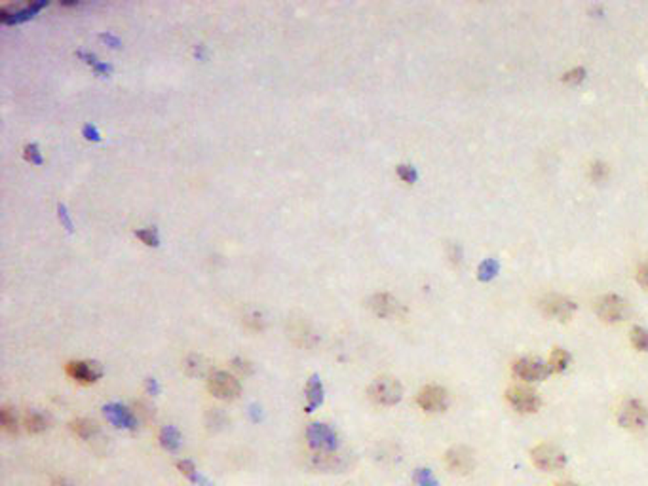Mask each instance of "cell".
Instances as JSON below:
<instances>
[{
  "label": "cell",
  "mask_w": 648,
  "mask_h": 486,
  "mask_svg": "<svg viewBox=\"0 0 648 486\" xmlns=\"http://www.w3.org/2000/svg\"><path fill=\"white\" fill-rule=\"evenodd\" d=\"M350 466L348 458L341 452H312L308 454V468L322 473H343Z\"/></svg>",
  "instance_id": "cell-6"
},
{
  "label": "cell",
  "mask_w": 648,
  "mask_h": 486,
  "mask_svg": "<svg viewBox=\"0 0 648 486\" xmlns=\"http://www.w3.org/2000/svg\"><path fill=\"white\" fill-rule=\"evenodd\" d=\"M25 152H27V158H29V160H32V162H37V163L40 162V156H38V150L35 144H32V147H27Z\"/></svg>",
  "instance_id": "cell-35"
},
{
  "label": "cell",
  "mask_w": 648,
  "mask_h": 486,
  "mask_svg": "<svg viewBox=\"0 0 648 486\" xmlns=\"http://www.w3.org/2000/svg\"><path fill=\"white\" fill-rule=\"evenodd\" d=\"M532 463L542 471H557V469L565 468L567 463V456L561 449H557L554 444H538L532 452H530Z\"/></svg>",
  "instance_id": "cell-5"
},
{
  "label": "cell",
  "mask_w": 648,
  "mask_h": 486,
  "mask_svg": "<svg viewBox=\"0 0 648 486\" xmlns=\"http://www.w3.org/2000/svg\"><path fill=\"white\" fill-rule=\"evenodd\" d=\"M631 344L639 351H648V330L642 329V327H635L631 330Z\"/></svg>",
  "instance_id": "cell-25"
},
{
  "label": "cell",
  "mask_w": 648,
  "mask_h": 486,
  "mask_svg": "<svg viewBox=\"0 0 648 486\" xmlns=\"http://www.w3.org/2000/svg\"><path fill=\"white\" fill-rule=\"evenodd\" d=\"M0 424H2V430L10 433V435H16L19 431V420L16 416V411H12L10 406H2V411H0Z\"/></svg>",
  "instance_id": "cell-23"
},
{
  "label": "cell",
  "mask_w": 648,
  "mask_h": 486,
  "mask_svg": "<svg viewBox=\"0 0 648 486\" xmlns=\"http://www.w3.org/2000/svg\"><path fill=\"white\" fill-rule=\"evenodd\" d=\"M584 76H586V70L582 69V67H576V69H573L570 73H567V75L563 76V80L570 82V84H576V82L584 80Z\"/></svg>",
  "instance_id": "cell-32"
},
{
  "label": "cell",
  "mask_w": 648,
  "mask_h": 486,
  "mask_svg": "<svg viewBox=\"0 0 648 486\" xmlns=\"http://www.w3.org/2000/svg\"><path fill=\"white\" fill-rule=\"evenodd\" d=\"M418 406L426 412H441L447 409L449 403V395L441 386H426L422 387L417 395Z\"/></svg>",
  "instance_id": "cell-7"
},
{
  "label": "cell",
  "mask_w": 648,
  "mask_h": 486,
  "mask_svg": "<svg viewBox=\"0 0 648 486\" xmlns=\"http://www.w3.org/2000/svg\"><path fill=\"white\" fill-rule=\"evenodd\" d=\"M540 306H542L546 316L559 319V321H567L574 313V310H576V304H574L573 300L565 299L561 294H548V297L540 302Z\"/></svg>",
  "instance_id": "cell-12"
},
{
  "label": "cell",
  "mask_w": 648,
  "mask_h": 486,
  "mask_svg": "<svg viewBox=\"0 0 648 486\" xmlns=\"http://www.w3.org/2000/svg\"><path fill=\"white\" fill-rule=\"evenodd\" d=\"M589 173H592L593 181H603L606 177V173H609V168H606V163L595 162L592 168H589Z\"/></svg>",
  "instance_id": "cell-29"
},
{
  "label": "cell",
  "mask_w": 648,
  "mask_h": 486,
  "mask_svg": "<svg viewBox=\"0 0 648 486\" xmlns=\"http://www.w3.org/2000/svg\"><path fill=\"white\" fill-rule=\"evenodd\" d=\"M234 368H238V370H240V373H243V374H251V370H253V368H251V365H250V361H245V359H234Z\"/></svg>",
  "instance_id": "cell-34"
},
{
  "label": "cell",
  "mask_w": 648,
  "mask_h": 486,
  "mask_svg": "<svg viewBox=\"0 0 648 486\" xmlns=\"http://www.w3.org/2000/svg\"><path fill=\"white\" fill-rule=\"evenodd\" d=\"M158 441H160L164 450L175 452V450L179 449V444H181V433H179V430L175 425H164L160 433H158Z\"/></svg>",
  "instance_id": "cell-21"
},
{
  "label": "cell",
  "mask_w": 648,
  "mask_h": 486,
  "mask_svg": "<svg viewBox=\"0 0 648 486\" xmlns=\"http://www.w3.org/2000/svg\"><path fill=\"white\" fill-rule=\"evenodd\" d=\"M306 441L312 452H337L338 435L331 425L314 422L306 428Z\"/></svg>",
  "instance_id": "cell-2"
},
{
  "label": "cell",
  "mask_w": 648,
  "mask_h": 486,
  "mask_svg": "<svg viewBox=\"0 0 648 486\" xmlns=\"http://www.w3.org/2000/svg\"><path fill=\"white\" fill-rule=\"evenodd\" d=\"M412 482H415V486H437L436 477L432 475L430 469L424 468L415 471V475H412Z\"/></svg>",
  "instance_id": "cell-26"
},
{
  "label": "cell",
  "mask_w": 648,
  "mask_h": 486,
  "mask_svg": "<svg viewBox=\"0 0 648 486\" xmlns=\"http://www.w3.org/2000/svg\"><path fill=\"white\" fill-rule=\"evenodd\" d=\"M207 390L217 399L234 401L242 392V384L236 376L226 370H213L207 378Z\"/></svg>",
  "instance_id": "cell-3"
},
{
  "label": "cell",
  "mask_w": 648,
  "mask_h": 486,
  "mask_svg": "<svg viewBox=\"0 0 648 486\" xmlns=\"http://www.w3.org/2000/svg\"><path fill=\"white\" fill-rule=\"evenodd\" d=\"M243 323L247 325V327H250V329H253V330H261L262 327H264V321H262L261 313H257V312H253L251 316H245V319H243Z\"/></svg>",
  "instance_id": "cell-30"
},
{
  "label": "cell",
  "mask_w": 648,
  "mask_h": 486,
  "mask_svg": "<svg viewBox=\"0 0 648 486\" xmlns=\"http://www.w3.org/2000/svg\"><path fill=\"white\" fill-rule=\"evenodd\" d=\"M555 486H578L576 482H557Z\"/></svg>",
  "instance_id": "cell-37"
},
{
  "label": "cell",
  "mask_w": 648,
  "mask_h": 486,
  "mask_svg": "<svg viewBox=\"0 0 648 486\" xmlns=\"http://www.w3.org/2000/svg\"><path fill=\"white\" fill-rule=\"evenodd\" d=\"M54 486H75V485H73L71 480L65 479V477H57V479L54 480Z\"/></svg>",
  "instance_id": "cell-36"
},
{
  "label": "cell",
  "mask_w": 648,
  "mask_h": 486,
  "mask_svg": "<svg viewBox=\"0 0 648 486\" xmlns=\"http://www.w3.org/2000/svg\"><path fill=\"white\" fill-rule=\"evenodd\" d=\"M65 370H67V374L73 380L80 382V384H94V382L99 380L101 374H103L99 365L92 361H69Z\"/></svg>",
  "instance_id": "cell-14"
},
{
  "label": "cell",
  "mask_w": 648,
  "mask_h": 486,
  "mask_svg": "<svg viewBox=\"0 0 648 486\" xmlns=\"http://www.w3.org/2000/svg\"><path fill=\"white\" fill-rule=\"evenodd\" d=\"M177 469H179V473H181L183 477H187L188 480H192V482H198L200 480L198 471H196V468H194V463L190 460L177 461Z\"/></svg>",
  "instance_id": "cell-27"
},
{
  "label": "cell",
  "mask_w": 648,
  "mask_h": 486,
  "mask_svg": "<svg viewBox=\"0 0 648 486\" xmlns=\"http://www.w3.org/2000/svg\"><path fill=\"white\" fill-rule=\"evenodd\" d=\"M369 308L379 318H398L403 313V308L390 293H377L369 299Z\"/></svg>",
  "instance_id": "cell-15"
},
{
  "label": "cell",
  "mask_w": 648,
  "mask_h": 486,
  "mask_svg": "<svg viewBox=\"0 0 648 486\" xmlns=\"http://www.w3.org/2000/svg\"><path fill=\"white\" fill-rule=\"evenodd\" d=\"M289 337L293 338V342L297 346H302V348H312V346H316L318 344V337H316V332L310 329V325L306 323V321H293L291 327H289Z\"/></svg>",
  "instance_id": "cell-16"
},
{
  "label": "cell",
  "mask_w": 648,
  "mask_h": 486,
  "mask_svg": "<svg viewBox=\"0 0 648 486\" xmlns=\"http://www.w3.org/2000/svg\"><path fill=\"white\" fill-rule=\"evenodd\" d=\"M618 422L630 431H639L648 424V411L641 401L628 399L618 406Z\"/></svg>",
  "instance_id": "cell-4"
},
{
  "label": "cell",
  "mask_w": 648,
  "mask_h": 486,
  "mask_svg": "<svg viewBox=\"0 0 648 486\" xmlns=\"http://www.w3.org/2000/svg\"><path fill=\"white\" fill-rule=\"evenodd\" d=\"M398 175L399 179H403L405 182H412L417 179V171L411 166H398Z\"/></svg>",
  "instance_id": "cell-31"
},
{
  "label": "cell",
  "mask_w": 648,
  "mask_h": 486,
  "mask_svg": "<svg viewBox=\"0 0 648 486\" xmlns=\"http://www.w3.org/2000/svg\"><path fill=\"white\" fill-rule=\"evenodd\" d=\"M324 403V386L318 376H312L306 384V411L312 412Z\"/></svg>",
  "instance_id": "cell-18"
},
{
  "label": "cell",
  "mask_w": 648,
  "mask_h": 486,
  "mask_svg": "<svg viewBox=\"0 0 648 486\" xmlns=\"http://www.w3.org/2000/svg\"><path fill=\"white\" fill-rule=\"evenodd\" d=\"M367 395L374 405L393 406L398 405L401 397H403V386L393 376H379L369 386Z\"/></svg>",
  "instance_id": "cell-1"
},
{
  "label": "cell",
  "mask_w": 648,
  "mask_h": 486,
  "mask_svg": "<svg viewBox=\"0 0 648 486\" xmlns=\"http://www.w3.org/2000/svg\"><path fill=\"white\" fill-rule=\"evenodd\" d=\"M135 236H137L143 243H147V245H158V234H156V230H152V228H143V230H137L135 232Z\"/></svg>",
  "instance_id": "cell-28"
},
{
  "label": "cell",
  "mask_w": 648,
  "mask_h": 486,
  "mask_svg": "<svg viewBox=\"0 0 648 486\" xmlns=\"http://www.w3.org/2000/svg\"><path fill=\"white\" fill-rule=\"evenodd\" d=\"M445 466L456 475L472 473L475 468L474 454L466 447H453L445 454Z\"/></svg>",
  "instance_id": "cell-10"
},
{
  "label": "cell",
  "mask_w": 648,
  "mask_h": 486,
  "mask_svg": "<svg viewBox=\"0 0 648 486\" xmlns=\"http://www.w3.org/2000/svg\"><path fill=\"white\" fill-rule=\"evenodd\" d=\"M103 412H105V418L114 428H120V430H137V416L128 406L120 405V403H111V405H106L103 409Z\"/></svg>",
  "instance_id": "cell-13"
},
{
  "label": "cell",
  "mask_w": 648,
  "mask_h": 486,
  "mask_svg": "<svg viewBox=\"0 0 648 486\" xmlns=\"http://www.w3.org/2000/svg\"><path fill=\"white\" fill-rule=\"evenodd\" d=\"M23 428L32 435L42 433L48 428V416H44L40 411H27L23 416Z\"/></svg>",
  "instance_id": "cell-22"
},
{
  "label": "cell",
  "mask_w": 648,
  "mask_h": 486,
  "mask_svg": "<svg viewBox=\"0 0 648 486\" xmlns=\"http://www.w3.org/2000/svg\"><path fill=\"white\" fill-rule=\"evenodd\" d=\"M513 374L518 376L519 380L525 382L544 380L549 374V367L546 363L534 359V357H525V359H518L513 363Z\"/></svg>",
  "instance_id": "cell-8"
},
{
  "label": "cell",
  "mask_w": 648,
  "mask_h": 486,
  "mask_svg": "<svg viewBox=\"0 0 648 486\" xmlns=\"http://www.w3.org/2000/svg\"><path fill=\"white\" fill-rule=\"evenodd\" d=\"M185 370L190 376H207L209 378V374L213 373L212 367H209V361H207L204 356H192L187 357V361H185Z\"/></svg>",
  "instance_id": "cell-20"
},
{
  "label": "cell",
  "mask_w": 648,
  "mask_h": 486,
  "mask_svg": "<svg viewBox=\"0 0 648 486\" xmlns=\"http://www.w3.org/2000/svg\"><path fill=\"white\" fill-rule=\"evenodd\" d=\"M568 361H570V357H568L567 351L561 348H555L548 363L549 373H563L568 367Z\"/></svg>",
  "instance_id": "cell-24"
},
{
  "label": "cell",
  "mask_w": 648,
  "mask_h": 486,
  "mask_svg": "<svg viewBox=\"0 0 648 486\" xmlns=\"http://www.w3.org/2000/svg\"><path fill=\"white\" fill-rule=\"evenodd\" d=\"M71 430H73L76 437H80L84 441H90V439H94L99 433V425L94 420H90V418H76V420L71 422Z\"/></svg>",
  "instance_id": "cell-19"
},
{
  "label": "cell",
  "mask_w": 648,
  "mask_h": 486,
  "mask_svg": "<svg viewBox=\"0 0 648 486\" xmlns=\"http://www.w3.org/2000/svg\"><path fill=\"white\" fill-rule=\"evenodd\" d=\"M44 4H27V6H4L0 10V15H2V21H6V23H13V21H19V19H27L31 18L32 13L40 10Z\"/></svg>",
  "instance_id": "cell-17"
},
{
  "label": "cell",
  "mask_w": 648,
  "mask_h": 486,
  "mask_svg": "<svg viewBox=\"0 0 648 486\" xmlns=\"http://www.w3.org/2000/svg\"><path fill=\"white\" fill-rule=\"evenodd\" d=\"M595 312L599 318L605 319L609 323L622 321L625 316V302L618 294H605L595 302Z\"/></svg>",
  "instance_id": "cell-11"
},
{
  "label": "cell",
  "mask_w": 648,
  "mask_h": 486,
  "mask_svg": "<svg viewBox=\"0 0 648 486\" xmlns=\"http://www.w3.org/2000/svg\"><path fill=\"white\" fill-rule=\"evenodd\" d=\"M637 280H639V283H641L642 287H647L648 289V262H644V264L639 266V270H637Z\"/></svg>",
  "instance_id": "cell-33"
},
{
  "label": "cell",
  "mask_w": 648,
  "mask_h": 486,
  "mask_svg": "<svg viewBox=\"0 0 648 486\" xmlns=\"http://www.w3.org/2000/svg\"><path fill=\"white\" fill-rule=\"evenodd\" d=\"M506 397H508V403L518 412H534L540 406V397L536 395L534 390H529V387H510Z\"/></svg>",
  "instance_id": "cell-9"
}]
</instances>
